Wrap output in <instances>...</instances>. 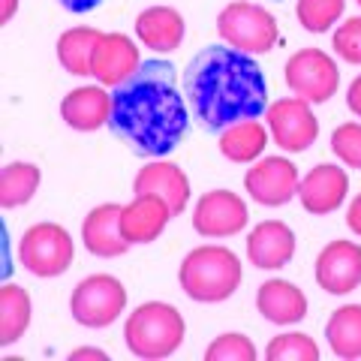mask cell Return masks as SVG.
<instances>
[{"instance_id":"obj_1","label":"cell","mask_w":361,"mask_h":361,"mask_svg":"<svg viewBox=\"0 0 361 361\" xmlns=\"http://www.w3.org/2000/svg\"><path fill=\"white\" fill-rule=\"evenodd\" d=\"M187 97L178 90V73L169 61H145L123 85L111 94L109 130L127 142V148L139 157L172 154L187 135L190 111Z\"/></svg>"},{"instance_id":"obj_2","label":"cell","mask_w":361,"mask_h":361,"mask_svg":"<svg viewBox=\"0 0 361 361\" xmlns=\"http://www.w3.org/2000/svg\"><path fill=\"white\" fill-rule=\"evenodd\" d=\"M184 97L193 118L208 133H223L232 123L253 121L268 111V85L253 54L232 45H211L190 61L184 73Z\"/></svg>"},{"instance_id":"obj_3","label":"cell","mask_w":361,"mask_h":361,"mask_svg":"<svg viewBox=\"0 0 361 361\" xmlns=\"http://www.w3.org/2000/svg\"><path fill=\"white\" fill-rule=\"evenodd\" d=\"M178 283L193 301L220 304L229 295H235V289L241 286V262L229 247L220 244L196 247L180 262Z\"/></svg>"},{"instance_id":"obj_4","label":"cell","mask_w":361,"mask_h":361,"mask_svg":"<svg viewBox=\"0 0 361 361\" xmlns=\"http://www.w3.org/2000/svg\"><path fill=\"white\" fill-rule=\"evenodd\" d=\"M187 325L172 304L166 301H148L139 304L123 322V343L135 358L160 361L169 358L184 343Z\"/></svg>"},{"instance_id":"obj_5","label":"cell","mask_w":361,"mask_h":361,"mask_svg":"<svg viewBox=\"0 0 361 361\" xmlns=\"http://www.w3.org/2000/svg\"><path fill=\"white\" fill-rule=\"evenodd\" d=\"M217 33L226 45L247 54H265L274 49V42L280 37L277 18L259 4H229L220 9L217 16Z\"/></svg>"},{"instance_id":"obj_6","label":"cell","mask_w":361,"mask_h":361,"mask_svg":"<svg viewBox=\"0 0 361 361\" xmlns=\"http://www.w3.org/2000/svg\"><path fill=\"white\" fill-rule=\"evenodd\" d=\"M75 244L58 223H37L21 235L18 259L33 277H58L73 265Z\"/></svg>"},{"instance_id":"obj_7","label":"cell","mask_w":361,"mask_h":361,"mask_svg":"<svg viewBox=\"0 0 361 361\" xmlns=\"http://www.w3.org/2000/svg\"><path fill=\"white\" fill-rule=\"evenodd\" d=\"M127 307V289L111 274H90L73 289L70 310L85 329H106Z\"/></svg>"},{"instance_id":"obj_8","label":"cell","mask_w":361,"mask_h":361,"mask_svg":"<svg viewBox=\"0 0 361 361\" xmlns=\"http://www.w3.org/2000/svg\"><path fill=\"white\" fill-rule=\"evenodd\" d=\"M286 85L307 103H329L337 94L341 73L322 49H301L286 61Z\"/></svg>"},{"instance_id":"obj_9","label":"cell","mask_w":361,"mask_h":361,"mask_svg":"<svg viewBox=\"0 0 361 361\" xmlns=\"http://www.w3.org/2000/svg\"><path fill=\"white\" fill-rule=\"evenodd\" d=\"M265 118L274 142L289 154L307 151L316 142V135H319V123H316V115L310 111V103L301 97L277 99L274 106H268Z\"/></svg>"},{"instance_id":"obj_10","label":"cell","mask_w":361,"mask_h":361,"mask_svg":"<svg viewBox=\"0 0 361 361\" xmlns=\"http://www.w3.org/2000/svg\"><path fill=\"white\" fill-rule=\"evenodd\" d=\"M298 169L286 157H265L244 175V190L253 196V202L265 208L286 205L298 196Z\"/></svg>"},{"instance_id":"obj_11","label":"cell","mask_w":361,"mask_h":361,"mask_svg":"<svg viewBox=\"0 0 361 361\" xmlns=\"http://www.w3.org/2000/svg\"><path fill=\"white\" fill-rule=\"evenodd\" d=\"M247 226V205L232 190H211L196 202L193 229L202 238H229Z\"/></svg>"},{"instance_id":"obj_12","label":"cell","mask_w":361,"mask_h":361,"mask_svg":"<svg viewBox=\"0 0 361 361\" xmlns=\"http://www.w3.org/2000/svg\"><path fill=\"white\" fill-rule=\"evenodd\" d=\"M316 283L331 295H349L361 286V247L355 241H331L316 256Z\"/></svg>"},{"instance_id":"obj_13","label":"cell","mask_w":361,"mask_h":361,"mask_svg":"<svg viewBox=\"0 0 361 361\" xmlns=\"http://www.w3.org/2000/svg\"><path fill=\"white\" fill-rule=\"evenodd\" d=\"M349 175L341 166L322 163L313 166L298 184V199L307 214H331L346 202Z\"/></svg>"},{"instance_id":"obj_14","label":"cell","mask_w":361,"mask_h":361,"mask_svg":"<svg viewBox=\"0 0 361 361\" xmlns=\"http://www.w3.org/2000/svg\"><path fill=\"white\" fill-rule=\"evenodd\" d=\"M175 214L169 208V202L151 193H139L130 205L121 211V232L130 244H151L163 235Z\"/></svg>"},{"instance_id":"obj_15","label":"cell","mask_w":361,"mask_h":361,"mask_svg":"<svg viewBox=\"0 0 361 361\" xmlns=\"http://www.w3.org/2000/svg\"><path fill=\"white\" fill-rule=\"evenodd\" d=\"M142 66L139 49L127 33H103L94 51V78L103 87H118Z\"/></svg>"},{"instance_id":"obj_16","label":"cell","mask_w":361,"mask_h":361,"mask_svg":"<svg viewBox=\"0 0 361 361\" xmlns=\"http://www.w3.org/2000/svg\"><path fill=\"white\" fill-rule=\"evenodd\" d=\"M121 211H123V205L106 202V205H97L85 217L82 241L94 256L115 259V256H123L130 250V241L123 238V232H121Z\"/></svg>"},{"instance_id":"obj_17","label":"cell","mask_w":361,"mask_h":361,"mask_svg":"<svg viewBox=\"0 0 361 361\" xmlns=\"http://www.w3.org/2000/svg\"><path fill=\"white\" fill-rule=\"evenodd\" d=\"M247 256L262 271H277L292 262L295 256V235L286 223L265 220L247 235Z\"/></svg>"},{"instance_id":"obj_18","label":"cell","mask_w":361,"mask_h":361,"mask_svg":"<svg viewBox=\"0 0 361 361\" xmlns=\"http://www.w3.org/2000/svg\"><path fill=\"white\" fill-rule=\"evenodd\" d=\"M133 193H151L169 202L172 214H180L190 202V178L184 175V169L175 163H148L145 169H139V175L133 180Z\"/></svg>"},{"instance_id":"obj_19","label":"cell","mask_w":361,"mask_h":361,"mask_svg":"<svg viewBox=\"0 0 361 361\" xmlns=\"http://www.w3.org/2000/svg\"><path fill=\"white\" fill-rule=\"evenodd\" d=\"M109 115H111V94L103 85L75 87L61 103V118L78 133L99 130L103 123H109Z\"/></svg>"},{"instance_id":"obj_20","label":"cell","mask_w":361,"mask_h":361,"mask_svg":"<svg viewBox=\"0 0 361 361\" xmlns=\"http://www.w3.org/2000/svg\"><path fill=\"white\" fill-rule=\"evenodd\" d=\"M256 310L274 325H295L307 316V298L289 280H265L256 292Z\"/></svg>"},{"instance_id":"obj_21","label":"cell","mask_w":361,"mask_h":361,"mask_svg":"<svg viewBox=\"0 0 361 361\" xmlns=\"http://www.w3.org/2000/svg\"><path fill=\"white\" fill-rule=\"evenodd\" d=\"M135 37L154 51H175L184 39V18L172 6H148L135 18Z\"/></svg>"},{"instance_id":"obj_22","label":"cell","mask_w":361,"mask_h":361,"mask_svg":"<svg viewBox=\"0 0 361 361\" xmlns=\"http://www.w3.org/2000/svg\"><path fill=\"white\" fill-rule=\"evenodd\" d=\"M103 39L97 27H73L61 33L58 39V61L70 75H94V51Z\"/></svg>"},{"instance_id":"obj_23","label":"cell","mask_w":361,"mask_h":361,"mask_svg":"<svg viewBox=\"0 0 361 361\" xmlns=\"http://www.w3.org/2000/svg\"><path fill=\"white\" fill-rule=\"evenodd\" d=\"M325 337L337 358H361V304H343L331 313L325 325Z\"/></svg>"},{"instance_id":"obj_24","label":"cell","mask_w":361,"mask_h":361,"mask_svg":"<svg viewBox=\"0 0 361 361\" xmlns=\"http://www.w3.org/2000/svg\"><path fill=\"white\" fill-rule=\"evenodd\" d=\"M265 145H268V133L256 118L232 123L229 130L220 133V154L232 163H253L256 157H262Z\"/></svg>"},{"instance_id":"obj_25","label":"cell","mask_w":361,"mask_h":361,"mask_svg":"<svg viewBox=\"0 0 361 361\" xmlns=\"http://www.w3.org/2000/svg\"><path fill=\"white\" fill-rule=\"evenodd\" d=\"M30 325V295L16 283H4L0 289V343L9 346L21 341Z\"/></svg>"},{"instance_id":"obj_26","label":"cell","mask_w":361,"mask_h":361,"mask_svg":"<svg viewBox=\"0 0 361 361\" xmlns=\"http://www.w3.org/2000/svg\"><path fill=\"white\" fill-rule=\"evenodd\" d=\"M39 178L42 175L33 163H6L0 172V205L6 211L27 205L39 187Z\"/></svg>"},{"instance_id":"obj_27","label":"cell","mask_w":361,"mask_h":361,"mask_svg":"<svg viewBox=\"0 0 361 361\" xmlns=\"http://www.w3.org/2000/svg\"><path fill=\"white\" fill-rule=\"evenodd\" d=\"M343 6H346V0H298L295 16H298L304 30L325 33V30H331L337 21H341Z\"/></svg>"},{"instance_id":"obj_28","label":"cell","mask_w":361,"mask_h":361,"mask_svg":"<svg viewBox=\"0 0 361 361\" xmlns=\"http://www.w3.org/2000/svg\"><path fill=\"white\" fill-rule=\"evenodd\" d=\"M265 358L268 361H316L319 358V346L307 334L289 331V334H277L265 346Z\"/></svg>"},{"instance_id":"obj_29","label":"cell","mask_w":361,"mask_h":361,"mask_svg":"<svg viewBox=\"0 0 361 361\" xmlns=\"http://www.w3.org/2000/svg\"><path fill=\"white\" fill-rule=\"evenodd\" d=\"M205 361H256V346L244 334H220L205 349Z\"/></svg>"},{"instance_id":"obj_30","label":"cell","mask_w":361,"mask_h":361,"mask_svg":"<svg viewBox=\"0 0 361 361\" xmlns=\"http://www.w3.org/2000/svg\"><path fill=\"white\" fill-rule=\"evenodd\" d=\"M331 151L349 169H361V123H341L331 133Z\"/></svg>"},{"instance_id":"obj_31","label":"cell","mask_w":361,"mask_h":361,"mask_svg":"<svg viewBox=\"0 0 361 361\" xmlns=\"http://www.w3.org/2000/svg\"><path fill=\"white\" fill-rule=\"evenodd\" d=\"M331 45H334L337 58H343L346 63H361V18H346L334 30Z\"/></svg>"},{"instance_id":"obj_32","label":"cell","mask_w":361,"mask_h":361,"mask_svg":"<svg viewBox=\"0 0 361 361\" xmlns=\"http://www.w3.org/2000/svg\"><path fill=\"white\" fill-rule=\"evenodd\" d=\"M346 226H349V232H355L358 238H361V193L349 202V211H346Z\"/></svg>"},{"instance_id":"obj_33","label":"cell","mask_w":361,"mask_h":361,"mask_svg":"<svg viewBox=\"0 0 361 361\" xmlns=\"http://www.w3.org/2000/svg\"><path fill=\"white\" fill-rule=\"evenodd\" d=\"M346 106H349L353 115L361 118V75H355L353 85H349V90H346Z\"/></svg>"},{"instance_id":"obj_34","label":"cell","mask_w":361,"mask_h":361,"mask_svg":"<svg viewBox=\"0 0 361 361\" xmlns=\"http://www.w3.org/2000/svg\"><path fill=\"white\" fill-rule=\"evenodd\" d=\"M78 358H97V361H106L109 355L103 349H90V346H82V349H73L70 353V361H78Z\"/></svg>"},{"instance_id":"obj_35","label":"cell","mask_w":361,"mask_h":361,"mask_svg":"<svg viewBox=\"0 0 361 361\" xmlns=\"http://www.w3.org/2000/svg\"><path fill=\"white\" fill-rule=\"evenodd\" d=\"M66 9H73V13H85V9H94L99 6V0H61Z\"/></svg>"},{"instance_id":"obj_36","label":"cell","mask_w":361,"mask_h":361,"mask_svg":"<svg viewBox=\"0 0 361 361\" xmlns=\"http://www.w3.org/2000/svg\"><path fill=\"white\" fill-rule=\"evenodd\" d=\"M16 9H18V0H4V9H0V21L6 25V21L16 16Z\"/></svg>"},{"instance_id":"obj_37","label":"cell","mask_w":361,"mask_h":361,"mask_svg":"<svg viewBox=\"0 0 361 361\" xmlns=\"http://www.w3.org/2000/svg\"><path fill=\"white\" fill-rule=\"evenodd\" d=\"M355 4H358V6H361V0H355Z\"/></svg>"}]
</instances>
